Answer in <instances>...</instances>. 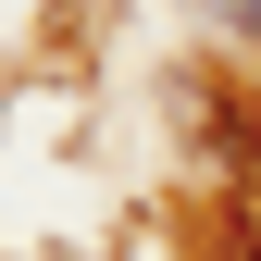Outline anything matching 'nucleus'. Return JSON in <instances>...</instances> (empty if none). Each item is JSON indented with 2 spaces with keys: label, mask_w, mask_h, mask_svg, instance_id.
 Returning <instances> with one entry per match:
<instances>
[{
  "label": "nucleus",
  "mask_w": 261,
  "mask_h": 261,
  "mask_svg": "<svg viewBox=\"0 0 261 261\" xmlns=\"http://www.w3.org/2000/svg\"><path fill=\"white\" fill-rule=\"evenodd\" d=\"M249 261H261V249H249Z\"/></svg>",
  "instance_id": "f257e3e1"
}]
</instances>
